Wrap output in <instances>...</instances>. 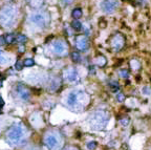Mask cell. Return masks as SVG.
<instances>
[{
  "mask_svg": "<svg viewBox=\"0 0 151 150\" xmlns=\"http://www.w3.org/2000/svg\"><path fill=\"white\" fill-rule=\"evenodd\" d=\"M18 10L14 5H4L0 9V25L2 27H12L16 22Z\"/></svg>",
  "mask_w": 151,
  "mask_h": 150,
  "instance_id": "obj_1",
  "label": "cell"
},
{
  "mask_svg": "<svg viewBox=\"0 0 151 150\" xmlns=\"http://www.w3.org/2000/svg\"><path fill=\"white\" fill-rule=\"evenodd\" d=\"M29 21L35 25L39 26L41 29H44L49 25L50 23V15L46 11H38L34 12L29 15Z\"/></svg>",
  "mask_w": 151,
  "mask_h": 150,
  "instance_id": "obj_2",
  "label": "cell"
},
{
  "mask_svg": "<svg viewBox=\"0 0 151 150\" xmlns=\"http://www.w3.org/2000/svg\"><path fill=\"white\" fill-rule=\"evenodd\" d=\"M108 120H109V114H108L107 111H104V110L97 111L90 119L91 128L96 129V130L103 129L107 125Z\"/></svg>",
  "mask_w": 151,
  "mask_h": 150,
  "instance_id": "obj_3",
  "label": "cell"
},
{
  "mask_svg": "<svg viewBox=\"0 0 151 150\" xmlns=\"http://www.w3.org/2000/svg\"><path fill=\"white\" fill-rule=\"evenodd\" d=\"M6 136L12 144H19L24 136V130L20 125H14L7 131Z\"/></svg>",
  "mask_w": 151,
  "mask_h": 150,
  "instance_id": "obj_4",
  "label": "cell"
},
{
  "mask_svg": "<svg viewBox=\"0 0 151 150\" xmlns=\"http://www.w3.org/2000/svg\"><path fill=\"white\" fill-rule=\"evenodd\" d=\"M85 93L83 91H72V93L68 95L67 97V104L68 106H70L72 108H77L79 107L80 105H83L82 101L84 100V97H85Z\"/></svg>",
  "mask_w": 151,
  "mask_h": 150,
  "instance_id": "obj_5",
  "label": "cell"
},
{
  "mask_svg": "<svg viewBox=\"0 0 151 150\" xmlns=\"http://www.w3.org/2000/svg\"><path fill=\"white\" fill-rule=\"evenodd\" d=\"M110 43H111V48H112L113 52H120L125 44L124 36H122L121 34H115V35L112 36V38H111Z\"/></svg>",
  "mask_w": 151,
  "mask_h": 150,
  "instance_id": "obj_6",
  "label": "cell"
},
{
  "mask_svg": "<svg viewBox=\"0 0 151 150\" xmlns=\"http://www.w3.org/2000/svg\"><path fill=\"white\" fill-rule=\"evenodd\" d=\"M44 144L49 150H56L60 145V142L57 134H47L44 139Z\"/></svg>",
  "mask_w": 151,
  "mask_h": 150,
  "instance_id": "obj_7",
  "label": "cell"
},
{
  "mask_svg": "<svg viewBox=\"0 0 151 150\" xmlns=\"http://www.w3.org/2000/svg\"><path fill=\"white\" fill-rule=\"evenodd\" d=\"M117 6H119L117 0H104L103 2L101 3V9H102V11L107 13V14L113 13Z\"/></svg>",
  "mask_w": 151,
  "mask_h": 150,
  "instance_id": "obj_8",
  "label": "cell"
},
{
  "mask_svg": "<svg viewBox=\"0 0 151 150\" xmlns=\"http://www.w3.org/2000/svg\"><path fill=\"white\" fill-rule=\"evenodd\" d=\"M76 47L79 50H86L89 47V40L86 36L84 35H78L76 37Z\"/></svg>",
  "mask_w": 151,
  "mask_h": 150,
  "instance_id": "obj_9",
  "label": "cell"
},
{
  "mask_svg": "<svg viewBox=\"0 0 151 150\" xmlns=\"http://www.w3.org/2000/svg\"><path fill=\"white\" fill-rule=\"evenodd\" d=\"M53 50L54 52L59 56H64L66 54L67 50V46L66 43L63 40H57L53 43Z\"/></svg>",
  "mask_w": 151,
  "mask_h": 150,
  "instance_id": "obj_10",
  "label": "cell"
},
{
  "mask_svg": "<svg viewBox=\"0 0 151 150\" xmlns=\"http://www.w3.org/2000/svg\"><path fill=\"white\" fill-rule=\"evenodd\" d=\"M16 90H17V93L19 95V98L23 101H27L29 99V90L27 89L23 84H18L16 86Z\"/></svg>",
  "mask_w": 151,
  "mask_h": 150,
  "instance_id": "obj_11",
  "label": "cell"
},
{
  "mask_svg": "<svg viewBox=\"0 0 151 150\" xmlns=\"http://www.w3.org/2000/svg\"><path fill=\"white\" fill-rule=\"evenodd\" d=\"M66 75V79L69 82H76L78 80V72L76 69H68L65 72Z\"/></svg>",
  "mask_w": 151,
  "mask_h": 150,
  "instance_id": "obj_12",
  "label": "cell"
},
{
  "mask_svg": "<svg viewBox=\"0 0 151 150\" xmlns=\"http://www.w3.org/2000/svg\"><path fill=\"white\" fill-rule=\"evenodd\" d=\"M29 4L35 10H39L44 4V0H26Z\"/></svg>",
  "mask_w": 151,
  "mask_h": 150,
  "instance_id": "obj_13",
  "label": "cell"
},
{
  "mask_svg": "<svg viewBox=\"0 0 151 150\" xmlns=\"http://www.w3.org/2000/svg\"><path fill=\"white\" fill-rule=\"evenodd\" d=\"M72 29L76 32H79L82 29V23L79 21V19H74V21L72 22Z\"/></svg>",
  "mask_w": 151,
  "mask_h": 150,
  "instance_id": "obj_14",
  "label": "cell"
},
{
  "mask_svg": "<svg viewBox=\"0 0 151 150\" xmlns=\"http://www.w3.org/2000/svg\"><path fill=\"white\" fill-rule=\"evenodd\" d=\"M82 15H83V12H82V10L80 9V7L74 9V10L72 12V18H74V19H79V18H81Z\"/></svg>",
  "mask_w": 151,
  "mask_h": 150,
  "instance_id": "obj_15",
  "label": "cell"
},
{
  "mask_svg": "<svg viewBox=\"0 0 151 150\" xmlns=\"http://www.w3.org/2000/svg\"><path fill=\"white\" fill-rule=\"evenodd\" d=\"M109 87H110L111 91H113V93H117L119 89H120V85H119V83L117 81L109 82Z\"/></svg>",
  "mask_w": 151,
  "mask_h": 150,
  "instance_id": "obj_16",
  "label": "cell"
},
{
  "mask_svg": "<svg viewBox=\"0 0 151 150\" xmlns=\"http://www.w3.org/2000/svg\"><path fill=\"white\" fill-rule=\"evenodd\" d=\"M16 41L18 43H20V44H23V43H25L27 41V37L25 35H23V34H19L18 36H16Z\"/></svg>",
  "mask_w": 151,
  "mask_h": 150,
  "instance_id": "obj_17",
  "label": "cell"
},
{
  "mask_svg": "<svg viewBox=\"0 0 151 150\" xmlns=\"http://www.w3.org/2000/svg\"><path fill=\"white\" fill-rule=\"evenodd\" d=\"M70 57H72V60L74 62H80L81 61V56L78 52H72Z\"/></svg>",
  "mask_w": 151,
  "mask_h": 150,
  "instance_id": "obj_18",
  "label": "cell"
},
{
  "mask_svg": "<svg viewBox=\"0 0 151 150\" xmlns=\"http://www.w3.org/2000/svg\"><path fill=\"white\" fill-rule=\"evenodd\" d=\"M5 40H6V43L12 44L13 42L16 41V36H15L14 34H7L6 36H5Z\"/></svg>",
  "mask_w": 151,
  "mask_h": 150,
  "instance_id": "obj_19",
  "label": "cell"
},
{
  "mask_svg": "<svg viewBox=\"0 0 151 150\" xmlns=\"http://www.w3.org/2000/svg\"><path fill=\"white\" fill-rule=\"evenodd\" d=\"M97 64H98L99 66H104V65L106 64L105 57H103V56H100V57L97 58Z\"/></svg>",
  "mask_w": 151,
  "mask_h": 150,
  "instance_id": "obj_20",
  "label": "cell"
},
{
  "mask_svg": "<svg viewBox=\"0 0 151 150\" xmlns=\"http://www.w3.org/2000/svg\"><path fill=\"white\" fill-rule=\"evenodd\" d=\"M23 64L25 65L26 67H31V66H34V64H35V61H34L33 59H31V58H27V59L24 60Z\"/></svg>",
  "mask_w": 151,
  "mask_h": 150,
  "instance_id": "obj_21",
  "label": "cell"
},
{
  "mask_svg": "<svg viewBox=\"0 0 151 150\" xmlns=\"http://www.w3.org/2000/svg\"><path fill=\"white\" fill-rule=\"evenodd\" d=\"M119 74H120V76L122 78H128L129 77V72H128L127 69H121Z\"/></svg>",
  "mask_w": 151,
  "mask_h": 150,
  "instance_id": "obj_22",
  "label": "cell"
},
{
  "mask_svg": "<svg viewBox=\"0 0 151 150\" xmlns=\"http://www.w3.org/2000/svg\"><path fill=\"white\" fill-rule=\"evenodd\" d=\"M96 147H97V142H94V141H92V142H89V143L87 144V148H88L89 150L96 149Z\"/></svg>",
  "mask_w": 151,
  "mask_h": 150,
  "instance_id": "obj_23",
  "label": "cell"
},
{
  "mask_svg": "<svg viewBox=\"0 0 151 150\" xmlns=\"http://www.w3.org/2000/svg\"><path fill=\"white\" fill-rule=\"evenodd\" d=\"M117 102H124L125 100V95L124 93H117Z\"/></svg>",
  "mask_w": 151,
  "mask_h": 150,
  "instance_id": "obj_24",
  "label": "cell"
},
{
  "mask_svg": "<svg viewBox=\"0 0 151 150\" xmlns=\"http://www.w3.org/2000/svg\"><path fill=\"white\" fill-rule=\"evenodd\" d=\"M23 63H21L20 61H17L16 64H15V68L17 69V70H21L22 68H23Z\"/></svg>",
  "mask_w": 151,
  "mask_h": 150,
  "instance_id": "obj_25",
  "label": "cell"
},
{
  "mask_svg": "<svg viewBox=\"0 0 151 150\" xmlns=\"http://www.w3.org/2000/svg\"><path fill=\"white\" fill-rule=\"evenodd\" d=\"M129 118L128 117H126V118H123V119H120V122H121V124L122 125H128V123H129Z\"/></svg>",
  "mask_w": 151,
  "mask_h": 150,
  "instance_id": "obj_26",
  "label": "cell"
},
{
  "mask_svg": "<svg viewBox=\"0 0 151 150\" xmlns=\"http://www.w3.org/2000/svg\"><path fill=\"white\" fill-rule=\"evenodd\" d=\"M7 63V59L2 55H0V64H6Z\"/></svg>",
  "mask_w": 151,
  "mask_h": 150,
  "instance_id": "obj_27",
  "label": "cell"
},
{
  "mask_svg": "<svg viewBox=\"0 0 151 150\" xmlns=\"http://www.w3.org/2000/svg\"><path fill=\"white\" fill-rule=\"evenodd\" d=\"M131 66L135 67V69H137V68H140V63L137 62V60H132V61H131Z\"/></svg>",
  "mask_w": 151,
  "mask_h": 150,
  "instance_id": "obj_28",
  "label": "cell"
},
{
  "mask_svg": "<svg viewBox=\"0 0 151 150\" xmlns=\"http://www.w3.org/2000/svg\"><path fill=\"white\" fill-rule=\"evenodd\" d=\"M142 93H145V95H150L151 93V89L148 87H144L143 89H142Z\"/></svg>",
  "mask_w": 151,
  "mask_h": 150,
  "instance_id": "obj_29",
  "label": "cell"
},
{
  "mask_svg": "<svg viewBox=\"0 0 151 150\" xmlns=\"http://www.w3.org/2000/svg\"><path fill=\"white\" fill-rule=\"evenodd\" d=\"M61 2L63 5H69L74 2V0H61Z\"/></svg>",
  "mask_w": 151,
  "mask_h": 150,
  "instance_id": "obj_30",
  "label": "cell"
},
{
  "mask_svg": "<svg viewBox=\"0 0 151 150\" xmlns=\"http://www.w3.org/2000/svg\"><path fill=\"white\" fill-rule=\"evenodd\" d=\"M5 43H6V40H5V37H4V36H0V46L4 45Z\"/></svg>",
  "mask_w": 151,
  "mask_h": 150,
  "instance_id": "obj_31",
  "label": "cell"
},
{
  "mask_svg": "<svg viewBox=\"0 0 151 150\" xmlns=\"http://www.w3.org/2000/svg\"><path fill=\"white\" fill-rule=\"evenodd\" d=\"M24 50H25V47H24L23 45H20L19 46V52H24Z\"/></svg>",
  "mask_w": 151,
  "mask_h": 150,
  "instance_id": "obj_32",
  "label": "cell"
},
{
  "mask_svg": "<svg viewBox=\"0 0 151 150\" xmlns=\"http://www.w3.org/2000/svg\"><path fill=\"white\" fill-rule=\"evenodd\" d=\"M67 150H78V149L74 147H69V148H67Z\"/></svg>",
  "mask_w": 151,
  "mask_h": 150,
  "instance_id": "obj_33",
  "label": "cell"
},
{
  "mask_svg": "<svg viewBox=\"0 0 151 150\" xmlns=\"http://www.w3.org/2000/svg\"><path fill=\"white\" fill-rule=\"evenodd\" d=\"M1 86H2V82L0 81V87H1Z\"/></svg>",
  "mask_w": 151,
  "mask_h": 150,
  "instance_id": "obj_34",
  "label": "cell"
},
{
  "mask_svg": "<svg viewBox=\"0 0 151 150\" xmlns=\"http://www.w3.org/2000/svg\"><path fill=\"white\" fill-rule=\"evenodd\" d=\"M3 52H2V50H0V55H2Z\"/></svg>",
  "mask_w": 151,
  "mask_h": 150,
  "instance_id": "obj_35",
  "label": "cell"
},
{
  "mask_svg": "<svg viewBox=\"0 0 151 150\" xmlns=\"http://www.w3.org/2000/svg\"><path fill=\"white\" fill-rule=\"evenodd\" d=\"M0 77H1V74H0Z\"/></svg>",
  "mask_w": 151,
  "mask_h": 150,
  "instance_id": "obj_36",
  "label": "cell"
}]
</instances>
